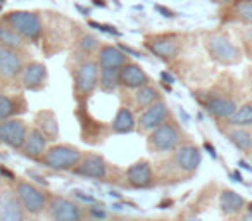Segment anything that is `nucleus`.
<instances>
[{
  "mask_svg": "<svg viewBox=\"0 0 252 221\" xmlns=\"http://www.w3.org/2000/svg\"><path fill=\"white\" fill-rule=\"evenodd\" d=\"M202 164V151L199 145L187 140L180 145L176 151L169 154L166 161L159 162V176L158 180H175V182H185L192 178L199 171Z\"/></svg>",
  "mask_w": 252,
  "mask_h": 221,
  "instance_id": "1",
  "label": "nucleus"
},
{
  "mask_svg": "<svg viewBox=\"0 0 252 221\" xmlns=\"http://www.w3.org/2000/svg\"><path fill=\"white\" fill-rule=\"evenodd\" d=\"M187 142V133L175 118H169L166 123H162L159 128L152 130L147 135V151L152 154H171L173 151Z\"/></svg>",
  "mask_w": 252,
  "mask_h": 221,
  "instance_id": "2",
  "label": "nucleus"
},
{
  "mask_svg": "<svg viewBox=\"0 0 252 221\" xmlns=\"http://www.w3.org/2000/svg\"><path fill=\"white\" fill-rule=\"evenodd\" d=\"M209 57L221 66H235L242 61V50L228 33L213 32L204 40Z\"/></svg>",
  "mask_w": 252,
  "mask_h": 221,
  "instance_id": "3",
  "label": "nucleus"
},
{
  "mask_svg": "<svg viewBox=\"0 0 252 221\" xmlns=\"http://www.w3.org/2000/svg\"><path fill=\"white\" fill-rule=\"evenodd\" d=\"M83 152L71 144H52L49 145L40 164L52 171H74L78 162L81 161Z\"/></svg>",
  "mask_w": 252,
  "mask_h": 221,
  "instance_id": "4",
  "label": "nucleus"
},
{
  "mask_svg": "<svg viewBox=\"0 0 252 221\" xmlns=\"http://www.w3.org/2000/svg\"><path fill=\"white\" fill-rule=\"evenodd\" d=\"M4 23H7L25 42L36 43L43 35L42 18L33 11H11L4 16Z\"/></svg>",
  "mask_w": 252,
  "mask_h": 221,
  "instance_id": "5",
  "label": "nucleus"
},
{
  "mask_svg": "<svg viewBox=\"0 0 252 221\" xmlns=\"http://www.w3.org/2000/svg\"><path fill=\"white\" fill-rule=\"evenodd\" d=\"M114 171L116 168L104 156L97 154V152H83L81 161L78 162L73 173L81 178L97 180V182H114Z\"/></svg>",
  "mask_w": 252,
  "mask_h": 221,
  "instance_id": "6",
  "label": "nucleus"
},
{
  "mask_svg": "<svg viewBox=\"0 0 252 221\" xmlns=\"http://www.w3.org/2000/svg\"><path fill=\"white\" fill-rule=\"evenodd\" d=\"M14 190L26 214L36 216V214H42L43 211H47L50 199V193L47 190L40 189L38 185L28 182V180H18L14 183Z\"/></svg>",
  "mask_w": 252,
  "mask_h": 221,
  "instance_id": "7",
  "label": "nucleus"
},
{
  "mask_svg": "<svg viewBox=\"0 0 252 221\" xmlns=\"http://www.w3.org/2000/svg\"><path fill=\"white\" fill-rule=\"evenodd\" d=\"M98 67L95 59H87L74 71V95L76 98H88L98 88Z\"/></svg>",
  "mask_w": 252,
  "mask_h": 221,
  "instance_id": "8",
  "label": "nucleus"
},
{
  "mask_svg": "<svg viewBox=\"0 0 252 221\" xmlns=\"http://www.w3.org/2000/svg\"><path fill=\"white\" fill-rule=\"evenodd\" d=\"M47 214L52 221H85L83 207L73 199L50 193Z\"/></svg>",
  "mask_w": 252,
  "mask_h": 221,
  "instance_id": "9",
  "label": "nucleus"
},
{
  "mask_svg": "<svg viewBox=\"0 0 252 221\" xmlns=\"http://www.w3.org/2000/svg\"><path fill=\"white\" fill-rule=\"evenodd\" d=\"M123 180L131 189H151V187L156 185L158 175H156V169L151 161L140 159V161H135L133 164H130L125 169Z\"/></svg>",
  "mask_w": 252,
  "mask_h": 221,
  "instance_id": "10",
  "label": "nucleus"
},
{
  "mask_svg": "<svg viewBox=\"0 0 252 221\" xmlns=\"http://www.w3.org/2000/svg\"><path fill=\"white\" fill-rule=\"evenodd\" d=\"M206 107V111L213 118L221 121H226L233 116V113L238 109V102L231 95L220 94V92H209L206 97L200 98Z\"/></svg>",
  "mask_w": 252,
  "mask_h": 221,
  "instance_id": "11",
  "label": "nucleus"
},
{
  "mask_svg": "<svg viewBox=\"0 0 252 221\" xmlns=\"http://www.w3.org/2000/svg\"><path fill=\"white\" fill-rule=\"evenodd\" d=\"M30 126L21 118H12V120L2 121L0 123V144L7 145L12 151L21 152L25 140L28 137Z\"/></svg>",
  "mask_w": 252,
  "mask_h": 221,
  "instance_id": "12",
  "label": "nucleus"
},
{
  "mask_svg": "<svg viewBox=\"0 0 252 221\" xmlns=\"http://www.w3.org/2000/svg\"><path fill=\"white\" fill-rule=\"evenodd\" d=\"M145 49L156 57L162 61H173L178 57L180 50H182V40L176 35H156L147 36L144 42Z\"/></svg>",
  "mask_w": 252,
  "mask_h": 221,
  "instance_id": "13",
  "label": "nucleus"
},
{
  "mask_svg": "<svg viewBox=\"0 0 252 221\" xmlns=\"http://www.w3.org/2000/svg\"><path fill=\"white\" fill-rule=\"evenodd\" d=\"M169 118H173L171 109H169V105L166 104L164 100H161L152 105V107L142 111L137 120V131L149 135L152 130H156V128H159L162 123H166Z\"/></svg>",
  "mask_w": 252,
  "mask_h": 221,
  "instance_id": "14",
  "label": "nucleus"
},
{
  "mask_svg": "<svg viewBox=\"0 0 252 221\" xmlns=\"http://www.w3.org/2000/svg\"><path fill=\"white\" fill-rule=\"evenodd\" d=\"M0 221H26V213L16 195L14 185L0 187Z\"/></svg>",
  "mask_w": 252,
  "mask_h": 221,
  "instance_id": "15",
  "label": "nucleus"
},
{
  "mask_svg": "<svg viewBox=\"0 0 252 221\" xmlns=\"http://www.w3.org/2000/svg\"><path fill=\"white\" fill-rule=\"evenodd\" d=\"M19 81L25 90L30 92H40L45 88L47 81H49V71L43 63L38 61H32L23 66V71L19 74Z\"/></svg>",
  "mask_w": 252,
  "mask_h": 221,
  "instance_id": "16",
  "label": "nucleus"
},
{
  "mask_svg": "<svg viewBox=\"0 0 252 221\" xmlns=\"http://www.w3.org/2000/svg\"><path fill=\"white\" fill-rule=\"evenodd\" d=\"M47 149H49V140H47L45 135L36 126H30L28 137H26L25 145H23V149H21V154L25 156V158L32 159V161L40 162V159L43 158Z\"/></svg>",
  "mask_w": 252,
  "mask_h": 221,
  "instance_id": "17",
  "label": "nucleus"
},
{
  "mask_svg": "<svg viewBox=\"0 0 252 221\" xmlns=\"http://www.w3.org/2000/svg\"><path fill=\"white\" fill-rule=\"evenodd\" d=\"M152 83L151 76L145 73V69L142 66H138L137 63H128L126 66L121 67V74H119V85L128 90H138L140 87Z\"/></svg>",
  "mask_w": 252,
  "mask_h": 221,
  "instance_id": "18",
  "label": "nucleus"
},
{
  "mask_svg": "<svg viewBox=\"0 0 252 221\" xmlns=\"http://www.w3.org/2000/svg\"><path fill=\"white\" fill-rule=\"evenodd\" d=\"M23 59L21 54L14 52V50H9L0 47V78L2 80H16L19 78L23 71Z\"/></svg>",
  "mask_w": 252,
  "mask_h": 221,
  "instance_id": "19",
  "label": "nucleus"
},
{
  "mask_svg": "<svg viewBox=\"0 0 252 221\" xmlns=\"http://www.w3.org/2000/svg\"><path fill=\"white\" fill-rule=\"evenodd\" d=\"M97 64L100 69H109V67H123L128 63H131L130 57L126 56L125 50L114 45H102L97 52Z\"/></svg>",
  "mask_w": 252,
  "mask_h": 221,
  "instance_id": "20",
  "label": "nucleus"
},
{
  "mask_svg": "<svg viewBox=\"0 0 252 221\" xmlns=\"http://www.w3.org/2000/svg\"><path fill=\"white\" fill-rule=\"evenodd\" d=\"M26 107L28 105L21 95H7L0 92V123L19 118V114L26 113Z\"/></svg>",
  "mask_w": 252,
  "mask_h": 221,
  "instance_id": "21",
  "label": "nucleus"
},
{
  "mask_svg": "<svg viewBox=\"0 0 252 221\" xmlns=\"http://www.w3.org/2000/svg\"><path fill=\"white\" fill-rule=\"evenodd\" d=\"M111 131L114 135H128L137 131V118L130 107H121L116 111V116L111 123Z\"/></svg>",
  "mask_w": 252,
  "mask_h": 221,
  "instance_id": "22",
  "label": "nucleus"
},
{
  "mask_svg": "<svg viewBox=\"0 0 252 221\" xmlns=\"http://www.w3.org/2000/svg\"><path fill=\"white\" fill-rule=\"evenodd\" d=\"M161 100H164V98H162L161 90L154 83H149L133 92V105L137 111H145Z\"/></svg>",
  "mask_w": 252,
  "mask_h": 221,
  "instance_id": "23",
  "label": "nucleus"
},
{
  "mask_svg": "<svg viewBox=\"0 0 252 221\" xmlns=\"http://www.w3.org/2000/svg\"><path fill=\"white\" fill-rule=\"evenodd\" d=\"M220 207L226 216H238V214L244 213V209L247 207V202H245V199L240 193L224 189L220 193Z\"/></svg>",
  "mask_w": 252,
  "mask_h": 221,
  "instance_id": "24",
  "label": "nucleus"
},
{
  "mask_svg": "<svg viewBox=\"0 0 252 221\" xmlns=\"http://www.w3.org/2000/svg\"><path fill=\"white\" fill-rule=\"evenodd\" d=\"M33 126H36L43 135L47 137L49 142H54L56 138H59V123H57V118L52 111L45 109V111H40L35 116V123Z\"/></svg>",
  "mask_w": 252,
  "mask_h": 221,
  "instance_id": "25",
  "label": "nucleus"
},
{
  "mask_svg": "<svg viewBox=\"0 0 252 221\" xmlns=\"http://www.w3.org/2000/svg\"><path fill=\"white\" fill-rule=\"evenodd\" d=\"M226 137L230 144L242 154H252V131L249 128H228Z\"/></svg>",
  "mask_w": 252,
  "mask_h": 221,
  "instance_id": "26",
  "label": "nucleus"
},
{
  "mask_svg": "<svg viewBox=\"0 0 252 221\" xmlns=\"http://www.w3.org/2000/svg\"><path fill=\"white\" fill-rule=\"evenodd\" d=\"M26 42L7 25V23L0 21V47L9 50H14V52H21L25 49Z\"/></svg>",
  "mask_w": 252,
  "mask_h": 221,
  "instance_id": "27",
  "label": "nucleus"
},
{
  "mask_svg": "<svg viewBox=\"0 0 252 221\" xmlns=\"http://www.w3.org/2000/svg\"><path fill=\"white\" fill-rule=\"evenodd\" d=\"M119 74H121V67H109V69L98 71V90L104 94H114L121 87Z\"/></svg>",
  "mask_w": 252,
  "mask_h": 221,
  "instance_id": "28",
  "label": "nucleus"
},
{
  "mask_svg": "<svg viewBox=\"0 0 252 221\" xmlns=\"http://www.w3.org/2000/svg\"><path fill=\"white\" fill-rule=\"evenodd\" d=\"M226 125L230 128H251L252 126V102L238 105V109L233 113L230 120H226Z\"/></svg>",
  "mask_w": 252,
  "mask_h": 221,
  "instance_id": "29",
  "label": "nucleus"
},
{
  "mask_svg": "<svg viewBox=\"0 0 252 221\" xmlns=\"http://www.w3.org/2000/svg\"><path fill=\"white\" fill-rule=\"evenodd\" d=\"M233 21L252 26V0H235L231 4Z\"/></svg>",
  "mask_w": 252,
  "mask_h": 221,
  "instance_id": "30",
  "label": "nucleus"
},
{
  "mask_svg": "<svg viewBox=\"0 0 252 221\" xmlns=\"http://www.w3.org/2000/svg\"><path fill=\"white\" fill-rule=\"evenodd\" d=\"M78 47H80L81 52L85 54H94V52H98L100 49V42H98L97 36L90 35V33H85L78 38Z\"/></svg>",
  "mask_w": 252,
  "mask_h": 221,
  "instance_id": "31",
  "label": "nucleus"
},
{
  "mask_svg": "<svg viewBox=\"0 0 252 221\" xmlns=\"http://www.w3.org/2000/svg\"><path fill=\"white\" fill-rule=\"evenodd\" d=\"M240 221H252V206L245 207L244 213L240 214Z\"/></svg>",
  "mask_w": 252,
  "mask_h": 221,
  "instance_id": "32",
  "label": "nucleus"
},
{
  "mask_svg": "<svg viewBox=\"0 0 252 221\" xmlns=\"http://www.w3.org/2000/svg\"><path fill=\"white\" fill-rule=\"evenodd\" d=\"M214 4H220V5H231L235 0H213Z\"/></svg>",
  "mask_w": 252,
  "mask_h": 221,
  "instance_id": "33",
  "label": "nucleus"
},
{
  "mask_svg": "<svg viewBox=\"0 0 252 221\" xmlns=\"http://www.w3.org/2000/svg\"><path fill=\"white\" fill-rule=\"evenodd\" d=\"M183 221H200V220L197 216H189L187 220H183Z\"/></svg>",
  "mask_w": 252,
  "mask_h": 221,
  "instance_id": "34",
  "label": "nucleus"
}]
</instances>
